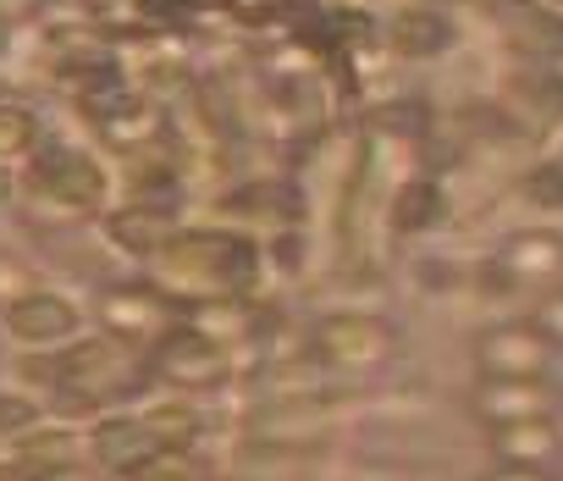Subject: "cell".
<instances>
[{"label":"cell","mask_w":563,"mask_h":481,"mask_svg":"<svg viewBox=\"0 0 563 481\" xmlns=\"http://www.w3.org/2000/svg\"><path fill=\"white\" fill-rule=\"evenodd\" d=\"M128 481H210V475L199 470V459H194V448H172V453H161V459H150L144 470H133Z\"/></svg>","instance_id":"cb8c5ba5"},{"label":"cell","mask_w":563,"mask_h":481,"mask_svg":"<svg viewBox=\"0 0 563 481\" xmlns=\"http://www.w3.org/2000/svg\"><path fill=\"white\" fill-rule=\"evenodd\" d=\"M563 277V232L552 227H525L508 232L497 255L486 261V283L492 294H514V288H547Z\"/></svg>","instance_id":"ba28073f"},{"label":"cell","mask_w":563,"mask_h":481,"mask_svg":"<svg viewBox=\"0 0 563 481\" xmlns=\"http://www.w3.org/2000/svg\"><path fill=\"white\" fill-rule=\"evenodd\" d=\"M40 144H45L40 139V117L29 106H18V100H0V166L29 161Z\"/></svg>","instance_id":"44dd1931"},{"label":"cell","mask_w":563,"mask_h":481,"mask_svg":"<svg viewBox=\"0 0 563 481\" xmlns=\"http://www.w3.org/2000/svg\"><path fill=\"white\" fill-rule=\"evenodd\" d=\"M199 415L188 409V404H150V409H139V415H111V420H100L95 431H89V459L106 470V475H117V481H128L133 470H144L150 459H161V453H172V448H194L199 442Z\"/></svg>","instance_id":"3957f363"},{"label":"cell","mask_w":563,"mask_h":481,"mask_svg":"<svg viewBox=\"0 0 563 481\" xmlns=\"http://www.w3.org/2000/svg\"><path fill=\"white\" fill-rule=\"evenodd\" d=\"M486 448L497 464H558L563 459V426L552 415H530V420H503V426H486Z\"/></svg>","instance_id":"e0dca14e"},{"label":"cell","mask_w":563,"mask_h":481,"mask_svg":"<svg viewBox=\"0 0 563 481\" xmlns=\"http://www.w3.org/2000/svg\"><path fill=\"white\" fill-rule=\"evenodd\" d=\"M475 415L486 426H503V420H530V415H552L558 393L547 376H481L475 382Z\"/></svg>","instance_id":"2e32d148"},{"label":"cell","mask_w":563,"mask_h":481,"mask_svg":"<svg viewBox=\"0 0 563 481\" xmlns=\"http://www.w3.org/2000/svg\"><path fill=\"white\" fill-rule=\"evenodd\" d=\"M305 349L327 376H376L398 354V327L371 310H338V316L316 321Z\"/></svg>","instance_id":"5b68a950"},{"label":"cell","mask_w":563,"mask_h":481,"mask_svg":"<svg viewBox=\"0 0 563 481\" xmlns=\"http://www.w3.org/2000/svg\"><path fill=\"white\" fill-rule=\"evenodd\" d=\"M332 393H294V398H260L243 420V437L282 442V448H321L332 437Z\"/></svg>","instance_id":"52a82bcc"},{"label":"cell","mask_w":563,"mask_h":481,"mask_svg":"<svg viewBox=\"0 0 563 481\" xmlns=\"http://www.w3.org/2000/svg\"><path fill=\"white\" fill-rule=\"evenodd\" d=\"M100 327L106 332H117V338H128V343H161L172 327H177V305L150 283V277H133V283H111L106 294H100Z\"/></svg>","instance_id":"30bf717a"},{"label":"cell","mask_w":563,"mask_h":481,"mask_svg":"<svg viewBox=\"0 0 563 481\" xmlns=\"http://www.w3.org/2000/svg\"><path fill=\"white\" fill-rule=\"evenodd\" d=\"M40 7H45V0H0V29H23V23H34Z\"/></svg>","instance_id":"83f0119b"},{"label":"cell","mask_w":563,"mask_h":481,"mask_svg":"<svg viewBox=\"0 0 563 481\" xmlns=\"http://www.w3.org/2000/svg\"><path fill=\"white\" fill-rule=\"evenodd\" d=\"M382 40L398 62H437L453 51L459 29H453V12H437V7H398L387 23H382Z\"/></svg>","instance_id":"9a60e30c"},{"label":"cell","mask_w":563,"mask_h":481,"mask_svg":"<svg viewBox=\"0 0 563 481\" xmlns=\"http://www.w3.org/2000/svg\"><path fill=\"white\" fill-rule=\"evenodd\" d=\"M100 227L111 238V250L150 261L166 238L177 232V188H139L133 199H122L117 210H106Z\"/></svg>","instance_id":"9c48e42d"},{"label":"cell","mask_w":563,"mask_h":481,"mask_svg":"<svg viewBox=\"0 0 563 481\" xmlns=\"http://www.w3.org/2000/svg\"><path fill=\"white\" fill-rule=\"evenodd\" d=\"M519 194H525L530 205H541V210H563V161H558V155L536 161V166L519 177Z\"/></svg>","instance_id":"7402d4cb"},{"label":"cell","mask_w":563,"mask_h":481,"mask_svg":"<svg viewBox=\"0 0 563 481\" xmlns=\"http://www.w3.org/2000/svg\"><path fill=\"white\" fill-rule=\"evenodd\" d=\"M442 216H448V188H442L437 177H426V172L404 177V183L393 188V199H387V227H393L398 238H426Z\"/></svg>","instance_id":"d6986e66"},{"label":"cell","mask_w":563,"mask_h":481,"mask_svg":"<svg viewBox=\"0 0 563 481\" xmlns=\"http://www.w3.org/2000/svg\"><path fill=\"white\" fill-rule=\"evenodd\" d=\"M18 194H23V177H18L12 166H0V205H12Z\"/></svg>","instance_id":"f546056e"},{"label":"cell","mask_w":563,"mask_h":481,"mask_svg":"<svg viewBox=\"0 0 563 481\" xmlns=\"http://www.w3.org/2000/svg\"><path fill=\"white\" fill-rule=\"evenodd\" d=\"M7 332L23 343V349H40V354H56L67 343H78V305L51 294V288H34L23 294L18 305H7Z\"/></svg>","instance_id":"5bb4252c"},{"label":"cell","mask_w":563,"mask_h":481,"mask_svg":"<svg viewBox=\"0 0 563 481\" xmlns=\"http://www.w3.org/2000/svg\"><path fill=\"white\" fill-rule=\"evenodd\" d=\"M497 12V29L508 51L530 67H558L563 62V12L547 0H486Z\"/></svg>","instance_id":"7c38bea8"},{"label":"cell","mask_w":563,"mask_h":481,"mask_svg":"<svg viewBox=\"0 0 563 481\" xmlns=\"http://www.w3.org/2000/svg\"><path fill=\"white\" fill-rule=\"evenodd\" d=\"M547 7H558V12H563V0H547Z\"/></svg>","instance_id":"1f68e13d"},{"label":"cell","mask_w":563,"mask_h":481,"mask_svg":"<svg viewBox=\"0 0 563 481\" xmlns=\"http://www.w3.org/2000/svg\"><path fill=\"white\" fill-rule=\"evenodd\" d=\"M34 288H40L34 266H29L23 255H12V250H0V305H18V299L34 294Z\"/></svg>","instance_id":"d4e9b609"},{"label":"cell","mask_w":563,"mask_h":481,"mask_svg":"<svg viewBox=\"0 0 563 481\" xmlns=\"http://www.w3.org/2000/svg\"><path fill=\"white\" fill-rule=\"evenodd\" d=\"M503 117L525 133V139H552L563 128V73L558 67H525L508 78L503 95Z\"/></svg>","instance_id":"4fadbf2b"},{"label":"cell","mask_w":563,"mask_h":481,"mask_svg":"<svg viewBox=\"0 0 563 481\" xmlns=\"http://www.w3.org/2000/svg\"><path fill=\"white\" fill-rule=\"evenodd\" d=\"M144 360H150V376L177 387V393H216L232 382V349L194 332L188 321H177L161 343H150Z\"/></svg>","instance_id":"8992f818"},{"label":"cell","mask_w":563,"mask_h":481,"mask_svg":"<svg viewBox=\"0 0 563 481\" xmlns=\"http://www.w3.org/2000/svg\"><path fill=\"white\" fill-rule=\"evenodd\" d=\"M177 321H188L194 332H205V338H216V343H249L254 332H260V310H254V299H205V305H188Z\"/></svg>","instance_id":"ffe728a7"},{"label":"cell","mask_w":563,"mask_h":481,"mask_svg":"<svg viewBox=\"0 0 563 481\" xmlns=\"http://www.w3.org/2000/svg\"><path fill=\"white\" fill-rule=\"evenodd\" d=\"M316 453L321 448H282V442L243 437V448L232 453V475L227 481H310L316 475Z\"/></svg>","instance_id":"ac0fdd59"},{"label":"cell","mask_w":563,"mask_h":481,"mask_svg":"<svg viewBox=\"0 0 563 481\" xmlns=\"http://www.w3.org/2000/svg\"><path fill=\"white\" fill-rule=\"evenodd\" d=\"M486 481H552V470H536V464H497Z\"/></svg>","instance_id":"f1b7e54d"},{"label":"cell","mask_w":563,"mask_h":481,"mask_svg":"<svg viewBox=\"0 0 563 481\" xmlns=\"http://www.w3.org/2000/svg\"><path fill=\"white\" fill-rule=\"evenodd\" d=\"M34 481H106V470H100L95 459H89V464H84V459H67V464H51V470H40Z\"/></svg>","instance_id":"4316f807"},{"label":"cell","mask_w":563,"mask_h":481,"mask_svg":"<svg viewBox=\"0 0 563 481\" xmlns=\"http://www.w3.org/2000/svg\"><path fill=\"white\" fill-rule=\"evenodd\" d=\"M144 277L177 305V316L205 299H254L260 238L238 227H177L144 261Z\"/></svg>","instance_id":"6da1fadb"},{"label":"cell","mask_w":563,"mask_h":481,"mask_svg":"<svg viewBox=\"0 0 563 481\" xmlns=\"http://www.w3.org/2000/svg\"><path fill=\"white\" fill-rule=\"evenodd\" d=\"M415 7H437V12H453V7H464V0H415Z\"/></svg>","instance_id":"4dcf8cb0"},{"label":"cell","mask_w":563,"mask_h":481,"mask_svg":"<svg viewBox=\"0 0 563 481\" xmlns=\"http://www.w3.org/2000/svg\"><path fill=\"white\" fill-rule=\"evenodd\" d=\"M552 481H563V470H558V475H552Z\"/></svg>","instance_id":"d6a6232c"},{"label":"cell","mask_w":563,"mask_h":481,"mask_svg":"<svg viewBox=\"0 0 563 481\" xmlns=\"http://www.w3.org/2000/svg\"><path fill=\"white\" fill-rule=\"evenodd\" d=\"M144 376H150L144 349L117 332H95L51 354V393H62L73 409H106L128 398Z\"/></svg>","instance_id":"7a4b0ae2"},{"label":"cell","mask_w":563,"mask_h":481,"mask_svg":"<svg viewBox=\"0 0 563 481\" xmlns=\"http://www.w3.org/2000/svg\"><path fill=\"white\" fill-rule=\"evenodd\" d=\"M45 426V409L29 393H0V442H23Z\"/></svg>","instance_id":"603a6c76"},{"label":"cell","mask_w":563,"mask_h":481,"mask_svg":"<svg viewBox=\"0 0 563 481\" xmlns=\"http://www.w3.org/2000/svg\"><path fill=\"white\" fill-rule=\"evenodd\" d=\"M552 360H558V343L536 321H497L475 338L481 376H547Z\"/></svg>","instance_id":"8fae6325"},{"label":"cell","mask_w":563,"mask_h":481,"mask_svg":"<svg viewBox=\"0 0 563 481\" xmlns=\"http://www.w3.org/2000/svg\"><path fill=\"white\" fill-rule=\"evenodd\" d=\"M23 188H29L34 210L51 216V221L106 216V199H111L106 166H100L89 150H73V144H40V150L29 155Z\"/></svg>","instance_id":"277c9868"},{"label":"cell","mask_w":563,"mask_h":481,"mask_svg":"<svg viewBox=\"0 0 563 481\" xmlns=\"http://www.w3.org/2000/svg\"><path fill=\"white\" fill-rule=\"evenodd\" d=\"M530 321H536V327H541L558 349H563V288H552V294L536 305V316H530Z\"/></svg>","instance_id":"484cf974"}]
</instances>
